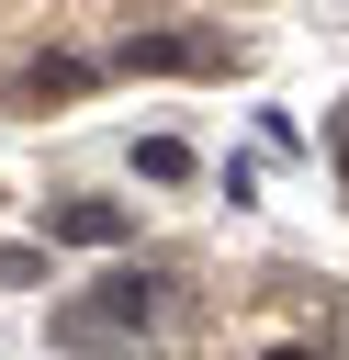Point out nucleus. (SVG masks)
I'll return each instance as SVG.
<instances>
[{
	"mask_svg": "<svg viewBox=\"0 0 349 360\" xmlns=\"http://www.w3.org/2000/svg\"><path fill=\"white\" fill-rule=\"evenodd\" d=\"M158 304H169V270H101L68 315H56V338L68 349H101V338H146L158 326Z\"/></svg>",
	"mask_w": 349,
	"mask_h": 360,
	"instance_id": "obj_1",
	"label": "nucleus"
},
{
	"mask_svg": "<svg viewBox=\"0 0 349 360\" xmlns=\"http://www.w3.org/2000/svg\"><path fill=\"white\" fill-rule=\"evenodd\" d=\"M45 236H56V248H124L135 225H124V202H56Z\"/></svg>",
	"mask_w": 349,
	"mask_h": 360,
	"instance_id": "obj_2",
	"label": "nucleus"
},
{
	"mask_svg": "<svg viewBox=\"0 0 349 360\" xmlns=\"http://www.w3.org/2000/svg\"><path fill=\"white\" fill-rule=\"evenodd\" d=\"M113 68H225V45L214 34H135Z\"/></svg>",
	"mask_w": 349,
	"mask_h": 360,
	"instance_id": "obj_3",
	"label": "nucleus"
},
{
	"mask_svg": "<svg viewBox=\"0 0 349 360\" xmlns=\"http://www.w3.org/2000/svg\"><path fill=\"white\" fill-rule=\"evenodd\" d=\"M68 90H90V68H79V56H34V68H23V101H34V112H56Z\"/></svg>",
	"mask_w": 349,
	"mask_h": 360,
	"instance_id": "obj_4",
	"label": "nucleus"
},
{
	"mask_svg": "<svg viewBox=\"0 0 349 360\" xmlns=\"http://www.w3.org/2000/svg\"><path fill=\"white\" fill-rule=\"evenodd\" d=\"M135 169H146V180H191V146H180V135H146Z\"/></svg>",
	"mask_w": 349,
	"mask_h": 360,
	"instance_id": "obj_5",
	"label": "nucleus"
},
{
	"mask_svg": "<svg viewBox=\"0 0 349 360\" xmlns=\"http://www.w3.org/2000/svg\"><path fill=\"white\" fill-rule=\"evenodd\" d=\"M326 146H338V180H349V101H338V135H326Z\"/></svg>",
	"mask_w": 349,
	"mask_h": 360,
	"instance_id": "obj_6",
	"label": "nucleus"
},
{
	"mask_svg": "<svg viewBox=\"0 0 349 360\" xmlns=\"http://www.w3.org/2000/svg\"><path fill=\"white\" fill-rule=\"evenodd\" d=\"M259 360H326V349H259Z\"/></svg>",
	"mask_w": 349,
	"mask_h": 360,
	"instance_id": "obj_7",
	"label": "nucleus"
}]
</instances>
